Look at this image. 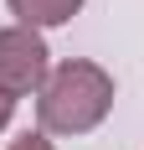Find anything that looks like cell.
Instances as JSON below:
<instances>
[{
	"instance_id": "cell-5",
	"label": "cell",
	"mask_w": 144,
	"mask_h": 150,
	"mask_svg": "<svg viewBox=\"0 0 144 150\" xmlns=\"http://www.w3.org/2000/svg\"><path fill=\"white\" fill-rule=\"evenodd\" d=\"M10 114H15V98H5V93H0V135H5V124H10Z\"/></svg>"
},
{
	"instance_id": "cell-3",
	"label": "cell",
	"mask_w": 144,
	"mask_h": 150,
	"mask_svg": "<svg viewBox=\"0 0 144 150\" xmlns=\"http://www.w3.org/2000/svg\"><path fill=\"white\" fill-rule=\"evenodd\" d=\"M15 16V26H31V31H46V26H67L72 16L82 11V0H5Z\"/></svg>"
},
{
	"instance_id": "cell-1",
	"label": "cell",
	"mask_w": 144,
	"mask_h": 150,
	"mask_svg": "<svg viewBox=\"0 0 144 150\" xmlns=\"http://www.w3.org/2000/svg\"><path fill=\"white\" fill-rule=\"evenodd\" d=\"M108 114H113V73L87 57L57 62L36 93L41 135H93Z\"/></svg>"
},
{
	"instance_id": "cell-2",
	"label": "cell",
	"mask_w": 144,
	"mask_h": 150,
	"mask_svg": "<svg viewBox=\"0 0 144 150\" xmlns=\"http://www.w3.org/2000/svg\"><path fill=\"white\" fill-rule=\"evenodd\" d=\"M46 73H52V52H46L41 31H31V26H0V93H5V98L41 93Z\"/></svg>"
},
{
	"instance_id": "cell-4",
	"label": "cell",
	"mask_w": 144,
	"mask_h": 150,
	"mask_svg": "<svg viewBox=\"0 0 144 150\" xmlns=\"http://www.w3.org/2000/svg\"><path fill=\"white\" fill-rule=\"evenodd\" d=\"M5 150H57V145H52V140H46L41 129H36V135H31V129H26V135H21V140H10V145H5Z\"/></svg>"
}]
</instances>
